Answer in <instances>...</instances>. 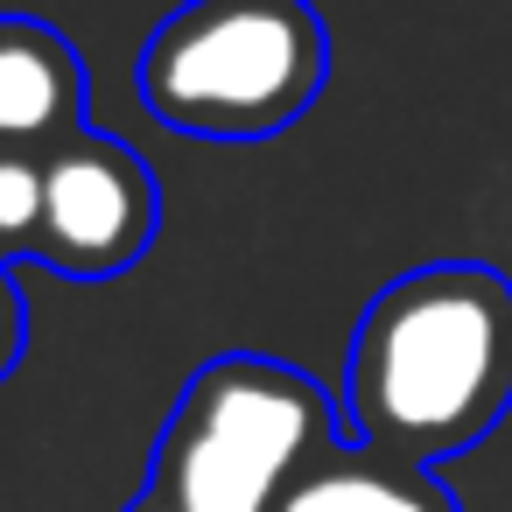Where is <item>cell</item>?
<instances>
[{"instance_id": "1", "label": "cell", "mask_w": 512, "mask_h": 512, "mask_svg": "<svg viewBox=\"0 0 512 512\" xmlns=\"http://www.w3.org/2000/svg\"><path fill=\"white\" fill-rule=\"evenodd\" d=\"M512 414V274L428 260L393 274L344 344V435L449 463Z\"/></svg>"}, {"instance_id": "2", "label": "cell", "mask_w": 512, "mask_h": 512, "mask_svg": "<svg viewBox=\"0 0 512 512\" xmlns=\"http://www.w3.org/2000/svg\"><path fill=\"white\" fill-rule=\"evenodd\" d=\"M330 85L309 0H183L134 57V99L190 141H274Z\"/></svg>"}, {"instance_id": "3", "label": "cell", "mask_w": 512, "mask_h": 512, "mask_svg": "<svg viewBox=\"0 0 512 512\" xmlns=\"http://www.w3.org/2000/svg\"><path fill=\"white\" fill-rule=\"evenodd\" d=\"M330 442H344V414L302 365L225 351L183 379L148 491L176 512H274Z\"/></svg>"}, {"instance_id": "4", "label": "cell", "mask_w": 512, "mask_h": 512, "mask_svg": "<svg viewBox=\"0 0 512 512\" xmlns=\"http://www.w3.org/2000/svg\"><path fill=\"white\" fill-rule=\"evenodd\" d=\"M155 232L162 190L120 134L78 127L43 155V225L29 239V260L64 281H113L155 246Z\"/></svg>"}, {"instance_id": "5", "label": "cell", "mask_w": 512, "mask_h": 512, "mask_svg": "<svg viewBox=\"0 0 512 512\" xmlns=\"http://www.w3.org/2000/svg\"><path fill=\"white\" fill-rule=\"evenodd\" d=\"M85 127V64L36 22L0 15V155H50Z\"/></svg>"}, {"instance_id": "6", "label": "cell", "mask_w": 512, "mask_h": 512, "mask_svg": "<svg viewBox=\"0 0 512 512\" xmlns=\"http://www.w3.org/2000/svg\"><path fill=\"white\" fill-rule=\"evenodd\" d=\"M274 512H463L456 491L435 477V463H407L372 442H330Z\"/></svg>"}, {"instance_id": "7", "label": "cell", "mask_w": 512, "mask_h": 512, "mask_svg": "<svg viewBox=\"0 0 512 512\" xmlns=\"http://www.w3.org/2000/svg\"><path fill=\"white\" fill-rule=\"evenodd\" d=\"M43 225V155H0V246L29 253Z\"/></svg>"}, {"instance_id": "8", "label": "cell", "mask_w": 512, "mask_h": 512, "mask_svg": "<svg viewBox=\"0 0 512 512\" xmlns=\"http://www.w3.org/2000/svg\"><path fill=\"white\" fill-rule=\"evenodd\" d=\"M22 337H29V316H22V295L8 288V274H0V379L15 372L22 358Z\"/></svg>"}, {"instance_id": "9", "label": "cell", "mask_w": 512, "mask_h": 512, "mask_svg": "<svg viewBox=\"0 0 512 512\" xmlns=\"http://www.w3.org/2000/svg\"><path fill=\"white\" fill-rule=\"evenodd\" d=\"M127 512H176V505H169V498H162V491H141V498H134V505H127Z\"/></svg>"}]
</instances>
